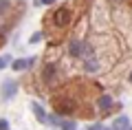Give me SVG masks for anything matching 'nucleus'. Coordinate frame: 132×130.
Segmentation results:
<instances>
[{
	"mask_svg": "<svg viewBox=\"0 0 132 130\" xmlns=\"http://www.w3.org/2000/svg\"><path fill=\"white\" fill-rule=\"evenodd\" d=\"M53 22H55V27H68V22H71V11H68V7L57 9L53 13Z\"/></svg>",
	"mask_w": 132,
	"mask_h": 130,
	"instance_id": "f257e3e1",
	"label": "nucleus"
},
{
	"mask_svg": "<svg viewBox=\"0 0 132 130\" xmlns=\"http://www.w3.org/2000/svg\"><path fill=\"white\" fill-rule=\"evenodd\" d=\"M57 64L55 62H46V64H44V68H42V79L44 82H53V79L57 77Z\"/></svg>",
	"mask_w": 132,
	"mask_h": 130,
	"instance_id": "f03ea898",
	"label": "nucleus"
},
{
	"mask_svg": "<svg viewBox=\"0 0 132 130\" xmlns=\"http://www.w3.org/2000/svg\"><path fill=\"white\" fill-rule=\"evenodd\" d=\"M0 90H2V97L5 99H11V97H15V93H18V84H15L13 79H7V82L0 86Z\"/></svg>",
	"mask_w": 132,
	"mask_h": 130,
	"instance_id": "7ed1b4c3",
	"label": "nucleus"
},
{
	"mask_svg": "<svg viewBox=\"0 0 132 130\" xmlns=\"http://www.w3.org/2000/svg\"><path fill=\"white\" fill-rule=\"evenodd\" d=\"M31 110L35 112V119H38L40 124H51V117H48L46 112H44V108L40 106L38 102H33V104H31Z\"/></svg>",
	"mask_w": 132,
	"mask_h": 130,
	"instance_id": "20e7f679",
	"label": "nucleus"
},
{
	"mask_svg": "<svg viewBox=\"0 0 132 130\" xmlns=\"http://www.w3.org/2000/svg\"><path fill=\"white\" fill-rule=\"evenodd\" d=\"M84 51H86V44H84V42H79V40H73L71 44H68V53H71L73 57H81V55H84Z\"/></svg>",
	"mask_w": 132,
	"mask_h": 130,
	"instance_id": "39448f33",
	"label": "nucleus"
},
{
	"mask_svg": "<svg viewBox=\"0 0 132 130\" xmlns=\"http://www.w3.org/2000/svg\"><path fill=\"white\" fill-rule=\"evenodd\" d=\"M33 62H35V57H20V60H13V62H11V68L20 73V71L29 68V66H31Z\"/></svg>",
	"mask_w": 132,
	"mask_h": 130,
	"instance_id": "423d86ee",
	"label": "nucleus"
},
{
	"mask_svg": "<svg viewBox=\"0 0 132 130\" xmlns=\"http://www.w3.org/2000/svg\"><path fill=\"white\" fill-rule=\"evenodd\" d=\"M130 128V119H128L126 115H119L117 119L112 121V130H128Z\"/></svg>",
	"mask_w": 132,
	"mask_h": 130,
	"instance_id": "0eeeda50",
	"label": "nucleus"
},
{
	"mask_svg": "<svg viewBox=\"0 0 132 130\" xmlns=\"http://www.w3.org/2000/svg\"><path fill=\"white\" fill-rule=\"evenodd\" d=\"M110 106H112V97H110V95H101V97L97 99V108L101 112H108Z\"/></svg>",
	"mask_w": 132,
	"mask_h": 130,
	"instance_id": "6e6552de",
	"label": "nucleus"
},
{
	"mask_svg": "<svg viewBox=\"0 0 132 130\" xmlns=\"http://www.w3.org/2000/svg\"><path fill=\"white\" fill-rule=\"evenodd\" d=\"M84 68H86V73H95V71H99V62H97V57H88V60L84 62Z\"/></svg>",
	"mask_w": 132,
	"mask_h": 130,
	"instance_id": "1a4fd4ad",
	"label": "nucleus"
},
{
	"mask_svg": "<svg viewBox=\"0 0 132 130\" xmlns=\"http://www.w3.org/2000/svg\"><path fill=\"white\" fill-rule=\"evenodd\" d=\"M60 130H77V124L75 121H62L60 119V126H57Z\"/></svg>",
	"mask_w": 132,
	"mask_h": 130,
	"instance_id": "9d476101",
	"label": "nucleus"
},
{
	"mask_svg": "<svg viewBox=\"0 0 132 130\" xmlns=\"http://www.w3.org/2000/svg\"><path fill=\"white\" fill-rule=\"evenodd\" d=\"M42 37H44V33H42V31H35L31 37H29V44H38V42L42 40Z\"/></svg>",
	"mask_w": 132,
	"mask_h": 130,
	"instance_id": "9b49d317",
	"label": "nucleus"
},
{
	"mask_svg": "<svg viewBox=\"0 0 132 130\" xmlns=\"http://www.w3.org/2000/svg\"><path fill=\"white\" fill-rule=\"evenodd\" d=\"M11 62H13V60H11V55H2V57H0V71H2V68H7V66H9Z\"/></svg>",
	"mask_w": 132,
	"mask_h": 130,
	"instance_id": "f8f14e48",
	"label": "nucleus"
},
{
	"mask_svg": "<svg viewBox=\"0 0 132 130\" xmlns=\"http://www.w3.org/2000/svg\"><path fill=\"white\" fill-rule=\"evenodd\" d=\"M55 0H33V5L35 7H40V5H53Z\"/></svg>",
	"mask_w": 132,
	"mask_h": 130,
	"instance_id": "ddd939ff",
	"label": "nucleus"
},
{
	"mask_svg": "<svg viewBox=\"0 0 132 130\" xmlns=\"http://www.w3.org/2000/svg\"><path fill=\"white\" fill-rule=\"evenodd\" d=\"M9 9V0H0V13H5Z\"/></svg>",
	"mask_w": 132,
	"mask_h": 130,
	"instance_id": "4468645a",
	"label": "nucleus"
},
{
	"mask_svg": "<svg viewBox=\"0 0 132 130\" xmlns=\"http://www.w3.org/2000/svg\"><path fill=\"white\" fill-rule=\"evenodd\" d=\"M0 130H9V121L7 119H0Z\"/></svg>",
	"mask_w": 132,
	"mask_h": 130,
	"instance_id": "2eb2a0df",
	"label": "nucleus"
},
{
	"mask_svg": "<svg viewBox=\"0 0 132 130\" xmlns=\"http://www.w3.org/2000/svg\"><path fill=\"white\" fill-rule=\"evenodd\" d=\"M88 130H104V126H101V124H95V126H88Z\"/></svg>",
	"mask_w": 132,
	"mask_h": 130,
	"instance_id": "dca6fc26",
	"label": "nucleus"
},
{
	"mask_svg": "<svg viewBox=\"0 0 132 130\" xmlns=\"http://www.w3.org/2000/svg\"><path fill=\"white\" fill-rule=\"evenodd\" d=\"M130 82H132V73H130Z\"/></svg>",
	"mask_w": 132,
	"mask_h": 130,
	"instance_id": "f3484780",
	"label": "nucleus"
},
{
	"mask_svg": "<svg viewBox=\"0 0 132 130\" xmlns=\"http://www.w3.org/2000/svg\"><path fill=\"white\" fill-rule=\"evenodd\" d=\"M104 130H112V128H104Z\"/></svg>",
	"mask_w": 132,
	"mask_h": 130,
	"instance_id": "a211bd4d",
	"label": "nucleus"
},
{
	"mask_svg": "<svg viewBox=\"0 0 132 130\" xmlns=\"http://www.w3.org/2000/svg\"><path fill=\"white\" fill-rule=\"evenodd\" d=\"M128 130H132V126H130V128H128Z\"/></svg>",
	"mask_w": 132,
	"mask_h": 130,
	"instance_id": "6ab92c4d",
	"label": "nucleus"
}]
</instances>
